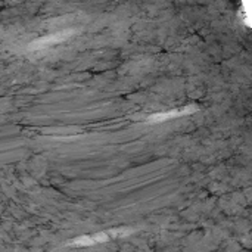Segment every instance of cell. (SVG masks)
I'll use <instances>...</instances> for the list:
<instances>
[{
    "label": "cell",
    "instance_id": "obj_1",
    "mask_svg": "<svg viewBox=\"0 0 252 252\" xmlns=\"http://www.w3.org/2000/svg\"><path fill=\"white\" fill-rule=\"evenodd\" d=\"M72 34H75V30L74 28H68V30H63V31L55 32V34H49V35H44V37L35 40L31 44V47L32 49H44V47H49V46H55V44L62 43L63 40L69 38Z\"/></svg>",
    "mask_w": 252,
    "mask_h": 252
},
{
    "label": "cell",
    "instance_id": "obj_2",
    "mask_svg": "<svg viewBox=\"0 0 252 252\" xmlns=\"http://www.w3.org/2000/svg\"><path fill=\"white\" fill-rule=\"evenodd\" d=\"M196 109H198V108H196L195 105H189V106H185V108L171 109V111L161 112V114H157V115L149 117L148 123H149V124H154V123H164V121H168V120H174V118H180V117L193 114Z\"/></svg>",
    "mask_w": 252,
    "mask_h": 252
},
{
    "label": "cell",
    "instance_id": "obj_3",
    "mask_svg": "<svg viewBox=\"0 0 252 252\" xmlns=\"http://www.w3.org/2000/svg\"><path fill=\"white\" fill-rule=\"evenodd\" d=\"M108 233H99V235H93V236H81L80 239H74L71 244L74 245H80V247H86V245H93L96 242H103L106 241L109 236H106Z\"/></svg>",
    "mask_w": 252,
    "mask_h": 252
}]
</instances>
